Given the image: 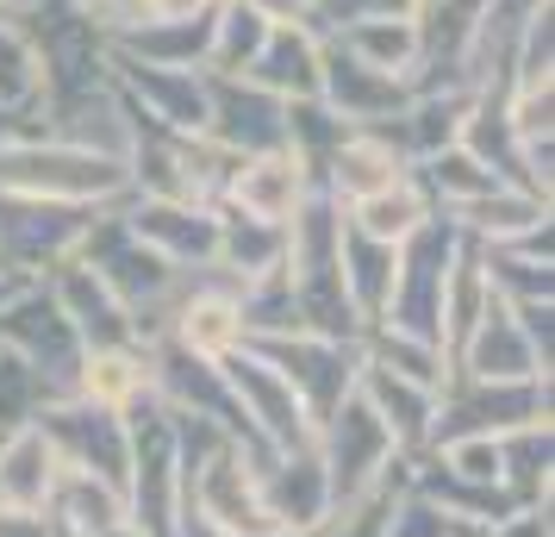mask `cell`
I'll return each instance as SVG.
<instances>
[{"label": "cell", "instance_id": "6da1fadb", "mask_svg": "<svg viewBox=\"0 0 555 537\" xmlns=\"http://www.w3.org/2000/svg\"><path fill=\"white\" fill-rule=\"evenodd\" d=\"M76 256L119 294V307L131 312L138 344H156V337L169 332V312H176V301H181L188 269H169L151 244H138L119 206H101V213H94V226H88V238H81Z\"/></svg>", "mask_w": 555, "mask_h": 537}, {"label": "cell", "instance_id": "7a4b0ae2", "mask_svg": "<svg viewBox=\"0 0 555 537\" xmlns=\"http://www.w3.org/2000/svg\"><path fill=\"white\" fill-rule=\"evenodd\" d=\"M0 194H38V201H76V206H126L131 169L88 156L56 138H0Z\"/></svg>", "mask_w": 555, "mask_h": 537}, {"label": "cell", "instance_id": "3957f363", "mask_svg": "<svg viewBox=\"0 0 555 537\" xmlns=\"http://www.w3.org/2000/svg\"><path fill=\"white\" fill-rule=\"evenodd\" d=\"M462 251V231L430 213L425 226L400 244V263H393V287H387V307H380L375 325L405 337H425L443 350V282H450V263Z\"/></svg>", "mask_w": 555, "mask_h": 537}, {"label": "cell", "instance_id": "277c9868", "mask_svg": "<svg viewBox=\"0 0 555 537\" xmlns=\"http://www.w3.org/2000/svg\"><path fill=\"white\" fill-rule=\"evenodd\" d=\"M550 419V375L543 382H475V375H455L437 387V419H430V444L443 450L455 437H505L518 425H543Z\"/></svg>", "mask_w": 555, "mask_h": 537}, {"label": "cell", "instance_id": "5b68a950", "mask_svg": "<svg viewBox=\"0 0 555 537\" xmlns=\"http://www.w3.org/2000/svg\"><path fill=\"white\" fill-rule=\"evenodd\" d=\"M244 350H256V357L281 375V382L300 394V407L312 412V425H319L337 400H350L356 375H362V337L269 332V337H244Z\"/></svg>", "mask_w": 555, "mask_h": 537}, {"label": "cell", "instance_id": "8992f818", "mask_svg": "<svg viewBox=\"0 0 555 537\" xmlns=\"http://www.w3.org/2000/svg\"><path fill=\"white\" fill-rule=\"evenodd\" d=\"M101 206L38 201V194H0V269L20 282H44L56 263L81 251Z\"/></svg>", "mask_w": 555, "mask_h": 537}, {"label": "cell", "instance_id": "52a82bcc", "mask_svg": "<svg viewBox=\"0 0 555 537\" xmlns=\"http://www.w3.org/2000/svg\"><path fill=\"white\" fill-rule=\"evenodd\" d=\"M0 344L13 350V357H26L44 387H51L56 400L63 394H76V375H81V357H88V344L76 337V325L63 319V307L51 301V287L44 282H26L7 307H0Z\"/></svg>", "mask_w": 555, "mask_h": 537}, {"label": "cell", "instance_id": "ba28073f", "mask_svg": "<svg viewBox=\"0 0 555 537\" xmlns=\"http://www.w3.org/2000/svg\"><path fill=\"white\" fill-rule=\"evenodd\" d=\"M38 432L51 437V450L63 469H81V475H101L126 494L131 482V425L126 412L113 407H88L76 394H63V400H44L38 412Z\"/></svg>", "mask_w": 555, "mask_h": 537}, {"label": "cell", "instance_id": "9c48e42d", "mask_svg": "<svg viewBox=\"0 0 555 537\" xmlns=\"http://www.w3.org/2000/svg\"><path fill=\"white\" fill-rule=\"evenodd\" d=\"M312 450H319V462H325L331 500H350V494H362V487H375L380 475L393 469V457H400L393 432L375 419V407H369L362 394L337 400V407L319 419Z\"/></svg>", "mask_w": 555, "mask_h": 537}, {"label": "cell", "instance_id": "30bf717a", "mask_svg": "<svg viewBox=\"0 0 555 537\" xmlns=\"http://www.w3.org/2000/svg\"><path fill=\"white\" fill-rule=\"evenodd\" d=\"M151 362H156V400L169 412H194V419H212L219 432H231L250 457H275V450H262L244 425V412H237V394L225 382V362L212 357H194V350H181L169 337H156L151 344Z\"/></svg>", "mask_w": 555, "mask_h": 537}, {"label": "cell", "instance_id": "8fae6325", "mask_svg": "<svg viewBox=\"0 0 555 537\" xmlns=\"http://www.w3.org/2000/svg\"><path fill=\"white\" fill-rule=\"evenodd\" d=\"M225 382H231V394H237V412H244V425H250V437L262 450H306V444H312V432H319L312 412L300 407V394L281 382L256 350H244V344L231 350Z\"/></svg>", "mask_w": 555, "mask_h": 537}, {"label": "cell", "instance_id": "7c38bea8", "mask_svg": "<svg viewBox=\"0 0 555 537\" xmlns=\"http://www.w3.org/2000/svg\"><path fill=\"white\" fill-rule=\"evenodd\" d=\"M106 69H113V88L131 101L138 126L176 131V138L206 131V69H156V63H131L113 51H106Z\"/></svg>", "mask_w": 555, "mask_h": 537}, {"label": "cell", "instance_id": "4fadbf2b", "mask_svg": "<svg viewBox=\"0 0 555 537\" xmlns=\"http://www.w3.org/2000/svg\"><path fill=\"white\" fill-rule=\"evenodd\" d=\"M206 138L225 144L231 156L281 151L287 144V101L250 76H206Z\"/></svg>", "mask_w": 555, "mask_h": 537}, {"label": "cell", "instance_id": "5bb4252c", "mask_svg": "<svg viewBox=\"0 0 555 537\" xmlns=\"http://www.w3.org/2000/svg\"><path fill=\"white\" fill-rule=\"evenodd\" d=\"M256 500L269 512L275 532H294V537H312L319 525L331 519V482H325V462L319 450H275V457L256 462Z\"/></svg>", "mask_w": 555, "mask_h": 537}, {"label": "cell", "instance_id": "9a60e30c", "mask_svg": "<svg viewBox=\"0 0 555 537\" xmlns=\"http://www.w3.org/2000/svg\"><path fill=\"white\" fill-rule=\"evenodd\" d=\"M119 213H126L131 238H138V244H151L169 269H212V256H219V206L131 194Z\"/></svg>", "mask_w": 555, "mask_h": 537}, {"label": "cell", "instance_id": "2e32d148", "mask_svg": "<svg viewBox=\"0 0 555 537\" xmlns=\"http://www.w3.org/2000/svg\"><path fill=\"white\" fill-rule=\"evenodd\" d=\"M169 344L194 350V357L225 362L237 344H244V312H237V282L219 276V269H188L181 282V301L169 312Z\"/></svg>", "mask_w": 555, "mask_h": 537}, {"label": "cell", "instance_id": "e0dca14e", "mask_svg": "<svg viewBox=\"0 0 555 537\" xmlns=\"http://www.w3.org/2000/svg\"><path fill=\"white\" fill-rule=\"evenodd\" d=\"M450 369L455 375H475V382H543L550 375L543 350L525 332V319L505 307V301H493L475 319V332L462 337V350L450 357Z\"/></svg>", "mask_w": 555, "mask_h": 537}, {"label": "cell", "instance_id": "ac0fdd59", "mask_svg": "<svg viewBox=\"0 0 555 537\" xmlns=\"http://www.w3.org/2000/svg\"><path fill=\"white\" fill-rule=\"evenodd\" d=\"M319 188V176L306 169L300 156L287 151H256V156H237L231 169V188H225V213H244V219H262V226H287L294 206Z\"/></svg>", "mask_w": 555, "mask_h": 537}, {"label": "cell", "instance_id": "d6986e66", "mask_svg": "<svg viewBox=\"0 0 555 537\" xmlns=\"http://www.w3.org/2000/svg\"><path fill=\"white\" fill-rule=\"evenodd\" d=\"M319 101H325L350 131H380L405 101H412V88H405L400 76H380L369 63H356L350 51H337L325 38V56H319Z\"/></svg>", "mask_w": 555, "mask_h": 537}, {"label": "cell", "instance_id": "ffe728a7", "mask_svg": "<svg viewBox=\"0 0 555 537\" xmlns=\"http://www.w3.org/2000/svg\"><path fill=\"white\" fill-rule=\"evenodd\" d=\"M44 287H51V301L63 307V319L76 325V337L88 344V350H106V344H138L131 312L119 307V294H113V287L81 263V256L56 263L51 276H44Z\"/></svg>", "mask_w": 555, "mask_h": 537}, {"label": "cell", "instance_id": "44dd1931", "mask_svg": "<svg viewBox=\"0 0 555 537\" xmlns=\"http://www.w3.org/2000/svg\"><path fill=\"white\" fill-rule=\"evenodd\" d=\"M405 176H412V163H405L380 131H350V138L319 163V188H325L337 206L369 201V194H380V188H393V181H405Z\"/></svg>", "mask_w": 555, "mask_h": 537}, {"label": "cell", "instance_id": "7402d4cb", "mask_svg": "<svg viewBox=\"0 0 555 537\" xmlns=\"http://www.w3.org/2000/svg\"><path fill=\"white\" fill-rule=\"evenodd\" d=\"M287 282L306 287V282H344L337 276V244H344V206L331 201L325 188H312L294 219H287Z\"/></svg>", "mask_w": 555, "mask_h": 537}, {"label": "cell", "instance_id": "603a6c76", "mask_svg": "<svg viewBox=\"0 0 555 537\" xmlns=\"http://www.w3.org/2000/svg\"><path fill=\"white\" fill-rule=\"evenodd\" d=\"M319 56H325V38L312 26H269L244 76L256 88H269L275 101H319Z\"/></svg>", "mask_w": 555, "mask_h": 537}, {"label": "cell", "instance_id": "cb8c5ba5", "mask_svg": "<svg viewBox=\"0 0 555 537\" xmlns=\"http://www.w3.org/2000/svg\"><path fill=\"white\" fill-rule=\"evenodd\" d=\"M468 101L475 94H462V88H443V94H412V101L380 126V138L393 144V151L418 169L425 156L450 151L455 138H462V119H468Z\"/></svg>", "mask_w": 555, "mask_h": 537}, {"label": "cell", "instance_id": "d4e9b609", "mask_svg": "<svg viewBox=\"0 0 555 537\" xmlns=\"http://www.w3.org/2000/svg\"><path fill=\"white\" fill-rule=\"evenodd\" d=\"M443 219L462 231V244L493 251V244H518V238L550 226V201H537L525 188H493V194H480V201H468V206H450Z\"/></svg>", "mask_w": 555, "mask_h": 537}, {"label": "cell", "instance_id": "484cf974", "mask_svg": "<svg viewBox=\"0 0 555 537\" xmlns=\"http://www.w3.org/2000/svg\"><path fill=\"white\" fill-rule=\"evenodd\" d=\"M151 394H156L151 344H106V350H88V357H81L76 400H88V407L126 412V407H138V400H151Z\"/></svg>", "mask_w": 555, "mask_h": 537}, {"label": "cell", "instance_id": "4316f807", "mask_svg": "<svg viewBox=\"0 0 555 537\" xmlns=\"http://www.w3.org/2000/svg\"><path fill=\"white\" fill-rule=\"evenodd\" d=\"M356 394L375 407V419L393 432V444H400V457H425L430 444V419H437V394L430 387H412L400 382V375H387V369H375V362H362V375H356Z\"/></svg>", "mask_w": 555, "mask_h": 537}, {"label": "cell", "instance_id": "83f0119b", "mask_svg": "<svg viewBox=\"0 0 555 537\" xmlns=\"http://www.w3.org/2000/svg\"><path fill=\"white\" fill-rule=\"evenodd\" d=\"M206 38H212V13H201V20L113 26L106 31V51L131 56V63H156V69H206Z\"/></svg>", "mask_w": 555, "mask_h": 537}, {"label": "cell", "instance_id": "f1b7e54d", "mask_svg": "<svg viewBox=\"0 0 555 537\" xmlns=\"http://www.w3.org/2000/svg\"><path fill=\"white\" fill-rule=\"evenodd\" d=\"M51 525L63 537H106L119 532V525H131L126 512V494L113 482H101V475H81V469H63L51 487Z\"/></svg>", "mask_w": 555, "mask_h": 537}, {"label": "cell", "instance_id": "f546056e", "mask_svg": "<svg viewBox=\"0 0 555 537\" xmlns=\"http://www.w3.org/2000/svg\"><path fill=\"white\" fill-rule=\"evenodd\" d=\"M63 475L51 437L26 425V432L0 437V507H20V512H44L51 507V487Z\"/></svg>", "mask_w": 555, "mask_h": 537}, {"label": "cell", "instance_id": "4dcf8cb0", "mask_svg": "<svg viewBox=\"0 0 555 537\" xmlns=\"http://www.w3.org/2000/svg\"><path fill=\"white\" fill-rule=\"evenodd\" d=\"M480 269L500 294L505 307H537V301H555V276H550V226L518 238V244H493L480 251Z\"/></svg>", "mask_w": 555, "mask_h": 537}, {"label": "cell", "instance_id": "1f68e13d", "mask_svg": "<svg viewBox=\"0 0 555 537\" xmlns=\"http://www.w3.org/2000/svg\"><path fill=\"white\" fill-rule=\"evenodd\" d=\"M212 269L231 276L237 287L256 282V276H275V269H287V231L219 206V256H212Z\"/></svg>", "mask_w": 555, "mask_h": 537}, {"label": "cell", "instance_id": "d6a6232c", "mask_svg": "<svg viewBox=\"0 0 555 537\" xmlns=\"http://www.w3.org/2000/svg\"><path fill=\"white\" fill-rule=\"evenodd\" d=\"M393 263H400V251H393V244H375V238H362V231L344 226V244H337V276H344V294H350L362 332H369V325L380 319V307H387Z\"/></svg>", "mask_w": 555, "mask_h": 537}, {"label": "cell", "instance_id": "836d02e7", "mask_svg": "<svg viewBox=\"0 0 555 537\" xmlns=\"http://www.w3.org/2000/svg\"><path fill=\"white\" fill-rule=\"evenodd\" d=\"M430 213H437V206H430V194L418 188V176H405V181H393V188L369 194V201L344 206V226L362 231V238H375V244H393V251H400Z\"/></svg>", "mask_w": 555, "mask_h": 537}, {"label": "cell", "instance_id": "e575fe53", "mask_svg": "<svg viewBox=\"0 0 555 537\" xmlns=\"http://www.w3.org/2000/svg\"><path fill=\"white\" fill-rule=\"evenodd\" d=\"M550 457H555L550 419L543 425H518V432L500 437V487L512 507H543L550 500Z\"/></svg>", "mask_w": 555, "mask_h": 537}, {"label": "cell", "instance_id": "d590c367", "mask_svg": "<svg viewBox=\"0 0 555 537\" xmlns=\"http://www.w3.org/2000/svg\"><path fill=\"white\" fill-rule=\"evenodd\" d=\"M405 487H412V457H393V469H387L375 487H362V494H350V500H337L331 519L312 537H387V519H393V507H400Z\"/></svg>", "mask_w": 555, "mask_h": 537}, {"label": "cell", "instance_id": "8d00e7d4", "mask_svg": "<svg viewBox=\"0 0 555 537\" xmlns=\"http://www.w3.org/2000/svg\"><path fill=\"white\" fill-rule=\"evenodd\" d=\"M337 51H350L356 63H369L380 76H400L412 88V63H418V31L412 20H356V26L331 31Z\"/></svg>", "mask_w": 555, "mask_h": 537}, {"label": "cell", "instance_id": "74e56055", "mask_svg": "<svg viewBox=\"0 0 555 537\" xmlns=\"http://www.w3.org/2000/svg\"><path fill=\"white\" fill-rule=\"evenodd\" d=\"M269 38V20L250 0H219L212 7V38H206V76H244Z\"/></svg>", "mask_w": 555, "mask_h": 537}, {"label": "cell", "instance_id": "f35d334b", "mask_svg": "<svg viewBox=\"0 0 555 537\" xmlns=\"http://www.w3.org/2000/svg\"><path fill=\"white\" fill-rule=\"evenodd\" d=\"M362 362H375V369H387V375H400V382H412V387H430V394L450 382V357H443L437 344L387 332V325H369V332H362Z\"/></svg>", "mask_w": 555, "mask_h": 537}, {"label": "cell", "instance_id": "ab89813d", "mask_svg": "<svg viewBox=\"0 0 555 537\" xmlns=\"http://www.w3.org/2000/svg\"><path fill=\"white\" fill-rule=\"evenodd\" d=\"M493 301H500V294H493L487 269H480V251L475 244H462L455 263H450V282H443V357L462 350V337L475 332V319L493 307Z\"/></svg>", "mask_w": 555, "mask_h": 537}, {"label": "cell", "instance_id": "60d3db41", "mask_svg": "<svg viewBox=\"0 0 555 537\" xmlns=\"http://www.w3.org/2000/svg\"><path fill=\"white\" fill-rule=\"evenodd\" d=\"M38 94H44L38 44H31V31L13 13H0V113L26 119V113H38Z\"/></svg>", "mask_w": 555, "mask_h": 537}, {"label": "cell", "instance_id": "b9f144b4", "mask_svg": "<svg viewBox=\"0 0 555 537\" xmlns=\"http://www.w3.org/2000/svg\"><path fill=\"white\" fill-rule=\"evenodd\" d=\"M418 188L430 194V206L437 213H450V206H468V201H480V194H493V188H505L487 163H475V156L462 151V144H450V151H437V156H425L418 169Z\"/></svg>", "mask_w": 555, "mask_h": 537}, {"label": "cell", "instance_id": "7bdbcfd3", "mask_svg": "<svg viewBox=\"0 0 555 537\" xmlns=\"http://www.w3.org/2000/svg\"><path fill=\"white\" fill-rule=\"evenodd\" d=\"M44 400H56L51 387H44V375H38L26 357H13V350L0 344V437H13V432H26V425H38Z\"/></svg>", "mask_w": 555, "mask_h": 537}, {"label": "cell", "instance_id": "ee69618b", "mask_svg": "<svg viewBox=\"0 0 555 537\" xmlns=\"http://www.w3.org/2000/svg\"><path fill=\"white\" fill-rule=\"evenodd\" d=\"M555 81V0H530L512 56V88H550Z\"/></svg>", "mask_w": 555, "mask_h": 537}, {"label": "cell", "instance_id": "f6af8a7d", "mask_svg": "<svg viewBox=\"0 0 555 537\" xmlns=\"http://www.w3.org/2000/svg\"><path fill=\"white\" fill-rule=\"evenodd\" d=\"M344 138H350V126H344L325 101H287V151L300 156L312 176H319V163H325Z\"/></svg>", "mask_w": 555, "mask_h": 537}, {"label": "cell", "instance_id": "bcb514c9", "mask_svg": "<svg viewBox=\"0 0 555 537\" xmlns=\"http://www.w3.org/2000/svg\"><path fill=\"white\" fill-rule=\"evenodd\" d=\"M418 0H312V20H319V38L356 26V20H412Z\"/></svg>", "mask_w": 555, "mask_h": 537}, {"label": "cell", "instance_id": "7dc6e473", "mask_svg": "<svg viewBox=\"0 0 555 537\" xmlns=\"http://www.w3.org/2000/svg\"><path fill=\"white\" fill-rule=\"evenodd\" d=\"M387 537H468L455 519H443V512L430 507V500H418L412 487L400 494V507H393V519H387Z\"/></svg>", "mask_w": 555, "mask_h": 537}, {"label": "cell", "instance_id": "c3c4849f", "mask_svg": "<svg viewBox=\"0 0 555 537\" xmlns=\"http://www.w3.org/2000/svg\"><path fill=\"white\" fill-rule=\"evenodd\" d=\"M219 0H131L126 20L119 26H151V20H201V13H212ZM113 31V26H106Z\"/></svg>", "mask_w": 555, "mask_h": 537}, {"label": "cell", "instance_id": "681fc988", "mask_svg": "<svg viewBox=\"0 0 555 537\" xmlns=\"http://www.w3.org/2000/svg\"><path fill=\"white\" fill-rule=\"evenodd\" d=\"M480 537H550V500L543 507H512L500 525H487Z\"/></svg>", "mask_w": 555, "mask_h": 537}, {"label": "cell", "instance_id": "f907efd6", "mask_svg": "<svg viewBox=\"0 0 555 537\" xmlns=\"http://www.w3.org/2000/svg\"><path fill=\"white\" fill-rule=\"evenodd\" d=\"M38 7H51V0H0V13H13V20H31Z\"/></svg>", "mask_w": 555, "mask_h": 537}, {"label": "cell", "instance_id": "816d5d0a", "mask_svg": "<svg viewBox=\"0 0 555 537\" xmlns=\"http://www.w3.org/2000/svg\"><path fill=\"white\" fill-rule=\"evenodd\" d=\"M20 287H26V282H20V276H7V269H0V307H7V301H13Z\"/></svg>", "mask_w": 555, "mask_h": 537}, {"label": "cell", "instance_id": "f5cc1de1", "mask_svg": "<svg viewBox=\"0 0 555 537\" xmlns=\"http://www.w3.org/2000/svg\"><path fill=\"white\" fill-rule=\"evenodd\" d=\"M0 138H13V119H7V113H0Z\"/></svg>", "mask_w": 555, "mask_h": 537}, {"label": "cell", "instance_id": "db71d44e", "mask_svg": "<svg viewBox=\"0 0 555 537\" xmlns=\"http://www.w3.org/2000/svg\"><path fill=\"white\" fill-rule=\"evenodd\" d=\"M106 537H138V532H131V525H119V532H106Z\"/></svg>", "mask_w": 555, "mask_h": 537}, {"label": "cell", "instance_id": "11a10c76", "mask_svg": "<svg viewBox=\"0 0 555 537\" xmlns=\"http://www.w3.org/2000/svg\"><path fill=\"white\" fill-rule=\"evenodd\" d=\"M181 537H194V532H181ZM262 537H294V532H262Z\"/></svg>", "mask_w": 555, "mask_h": 537}, {"label": "cell", "instance_id": "9f6ffc18", "mask_svg": "<svg viewBox=\"0 0 555 537\" xmlns=\"http://www.w3.org/2000/svg\"><path fill=\"white\" fill-rule=\"evenodd\" d=\"M76 7H88V13H94V0H76Z\"/></svg>", "mask_w": 555, "mask_h": 537}]
</instances>
